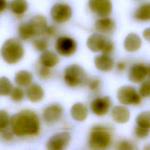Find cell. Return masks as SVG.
<instances>
[{"label": "cell", "instance_id": "cell-19", "mask_svg": "<svg viewBox=\"0 0 150 150\" xmlns=\"http://www.w3.org/2000/svg\"><path fill=\"white\" fill-rule=\"evenodd\" d=\"M96 67L102 71H108L113 66V60L107 54H100L94 58Z\"/></svg>", "mask_w": 150, "mask_h": 150}, {"label": "cell", "instance_id": "cell-10", "mask_svg": "<svg viewBox=\"0 0 150 150\" xmlns=\"http://www.w3.org/2000/svg\"><path fill=\"white\" fill-rule=\"evenodd\" d=\"M148 75V67L142 63H137L130 68L128 79L132 83H138L142 82Z\"/></svg>", "mask_w": 150, "mask_h": 150}, {"label": "cell", "instance_id": "cell-29", "mask_svg": "<svg viewBox=\"0 0 150 150\" xmlns=\"http://www.w3.org/2000/svg\"><path fill=\"white\" fill-rule=\"evenodd\" d=\"M10 121L8 112L4 110H0V131L6 129Z\"/></svg>", "mask_w": 150, "mask_h": 150}, {"label": "cell", "instance_id": "cell-18", "mask_svg": "<svg viewBox=\"0 0 150 150\" xmlns=\"http://www.w3.org/2000/svg\"><path fill=\"white\" fill-rule=\"evenodd\" d=\"M141 46V40L139 36L134 33L128 34L124 42V47L128 52H135L138 50Z\"/></svg>", "mask_w": 150, "mask_h": 150}, {"label": "cell", "instance_id": "cell-30", "mask_svg": "<svg viewBox=\"0 0 150 150\" xmlns=\"http://www.w3.org/2000/svg\"><path fill=\"white\" fill-rule=\"evenodd\" d=\"M139 93L143 97H150V80L143 81L139 86Z\"/></svg>", "mask_w": 150, "mask_h": 150}, {"label": "cell", "instance_id": "cell-6", "mask_svg": "<svg viewBox=\"0 0 150 150\" xmlns=\"http://www.w3.org/2000/svg\"><path fill=\"white\" fill-rule=\"evenodd\" d=\"M71 139L68 132H58L51 136L46 143V150H64L69 145Z\"/></svg>", "mask_w": 150, "mask_h": 150}, {"label": "cell", "instance_id": "cell-35", "mask_svg": "<svg viewBox=\"0 0 150 150\" xmlns=\"http://www.w3.org/2000/svg\"><path fill=\"white\" fill-rule=\"evenodd\" d=\"M100 84V81L97 78H92L87 81V86L89 89L91 91L98 90Z\"/></svg>", "mask_w": 150, "mask_h": 150}, {"label": "cell", "instance_id": "cell-4", "mask_svg": "<svg viewBox=\"0 0 150 150\" xmlns=\"http://www.w3.org/2000/svg\"><path fill=\"white\" fill-rule=\"evenodd\" d=\"M64 80L70 87H76L87 80L84 69L79 65L71 64L67 67L64 71Z\"/></svg>", "mask_w": 150, "mask_h": 150}, {"label": "cell", "instance_id": "cell-1", "mask_svg": "<svg viewBox=\"0 0 150 150\" xmlns=\"http://www.w3.org/2000/svg\"><path fill=\"white\" fill-rule=\"evenodd\" d=\"M12 131L17 136L35 135L40 129V123L37 115L30 110H23L11 118Z\"/></svg>", "mask_w": 150, "mask_h": 150}, {"label": "cell", "instance_id": "cell-8", "mask_svg": "<svg viewBox=\"0 0 150 150\" xmlns=\"http://www.w3.org/2000/svg\"><path fill=\"white\" fill-rule=\"evenodd\" d=\"M77 48L76 41L69 36H60L56 41L55 49L61 55L67 56L74 53Z\"/></svg>", "mask_w": 150, "mask_h": 150}, {"label": "cell", "instance_id": "cell-24", "mask_svg": "<svg viewBox=\"0 0 150 150\" xmlns=\"http://www.w3.org/2000/svg\"><path fill=\"white\" fill-rule=\"evenodd\" d=\"M10 9L16 15H22L25 13L28 8V3L26 1H12L10 3Z\"/></svg>", "mask_w": 150, "mask_h": 150}, {"label": "cell", "instance_id": "cell-21", "mask_svg": "<svg viewBox=\"0 0 150 150\" xmlns=\"http://www.w3.org/2000/svg\"><path fill=\"white\" fill-rule=\"evenodd\" d=\"M39 60L41 65L50 68L54 67L58 63L59 59L56 53L47 50L42 53L40 55Z\"/></svg>", "mask_w": 150, "mask_h": 150}, {"label": "cell", "instance_id": "cell-12", "mask_svg": "<svg viewBox=\"0 0 150 150\" xmlns=\"http://www.w3.org/2000/svg\"><path fill=\"white\" fill-rule=\"evenodd\" d=\"M62 112V107L59 104H50L44 109L42 114L43 119L47 123L56 122L61 117Z\"/></svg>", "mask_w": 150, "mask_h": 150}, {"label": "cell", "instance_id": "cell-3", "mask_svg": "<svg viewBox=\"0 0 150 150\" xmlns=\"http://www.w3.org/2000/svg\"><path fill=\"white\" fill-rule=\"evenodd\" d=\"M110 142L111 134L108 128L101 125L93 127L88 139V146L91 150L104 149Z\"/></svg>", "mask_w": 150, "mask_h": 150}, {"label": "cell", "instance_id": "cell-20", "mask_svg": "<svg viewBox=\"0 0 150 150\" xmlns=\"http://www.w3.org/2000/svg\"><path fill=\"white\" fill-rule=\"evenodd\" d=\"M87 108L81 103H75L70 109V114L72 118L78 121H84L87 117Z\"/></svg>", "mask_w": 150, "mask_h": 150}, {"label": "cell", "instance_id": "cell-23", "mask_svg": "<svg viewBox=\"0 0 150 150\" xmlns=\"http://www.w3.org/2000/svg\"><path fill=\"white\" fill-rule=\"evenodd\" d=\"M32 80V76L31 73L25 70L18 71L14 77V81L15 83L19 86L22 87L30 86Z\"/></svg>", "mask_w": 150, "mask_h": 150}, {"label": "cell", "instance_id": "cell-16", "mask_svg": "<svg viewBox=\"0 0 150 150\" xmlns=\"http://www.w3.org/2000/svg\"><path fill=\"white\" fill-rule=\"evenodd\" d=\"M96 29L100 32L109 34L112 33L115 29V25L113 20L107 17H103L98 19L95 23Z\"/></svg>", "mask_w": 150, "mask_h": 150}, {"label": "cell", "instance_id": "cell-34", "mask_svg": "<svg viewBox=\"0 0 150 150\" xmlns=\"http://www.w3.org/2000/svg\"><path fill=\"white\" fill-rule=\"evenodd\" d=\"M38 73L39 77L43 79L49 78L51 75V71L49 68L45 67L41 64H40V66L38 68Z\"/></svg>", "mask_w": 150, "mask_h": 150}, {"label": "cell", "instance_id": "cell-25", "mask_svg": "<svg viewBox=\"0 0 150 150\" xmlns=\"http://www.w3.org/2000/svg\"><path fill=\"white\" fill-rule=\"evenodd\" d=\"M137 125L150 130V111H146L139 113L136 118Z\"/></svg>", "mask_w": 150, "mask_h": 150}, {"label": "cell", "instance_id": "cell-11", "mask_svg": "<svg viewBox=\"0 0 150 150\" xmlns=\"http://www.w3.org/2000/svg\"><path fill=\"white\" fill-rule=\"evenodd\" d=\"M88 6L94 13L102 16L108 15L112 9V4L111 1L107 0L90 1Z\"/></svg>", "mask_w": 150, "mask_h": 150}, {"label": "cell", "instance_id": "cell-39", "mask_svg": "<svg viewBox=\"0 0 150 150\" xmlns=\"http://www.w3.org/2000/svg\"><path fill=\"white\" fill-rule=\"evenodd\" d=\"M45 32L48 35H53L55 33V29L53 26H47Z\"/></svg>", "mask_w": 150, "mask_h": 150}, {"label": "cell", "instance_id": "cell-17", "mask_svg": "<svg viewBox=\"0 0 150 150\" xmlns=\"http://www.w3.org/2000/svg\"><path fill=\"white\" fill-rule=\"evenodd\" d=\"M26 95L29 100L36 103L43 99L44 97V91L40 85L36 83H33L28 87Z\"/></svg>", "mask_w": 150, "mask_h": 150}, {"label": "cell", "instance_id": "cell-7", "mask_svg": "<svg viewBox=\"0 0 150 150\" xmlns=\"http://www.w3.org/2000/svg\"><path fill=\"white\" fill-rule=\"evenodd\" d=\"M50 15L53 21L62 23L68 21L71 16L70 6L64 3H56L50 9Z\"/></svg>", "mask_w": 150, "mask_h": 150}, {"label": "cell", "instance_id": "cell-38", "mask_svg": "<svg viewBox=\"0 0 150 150\" xmlns=\"http://www.w3.org/2000/svg\"><path fill=\"white\" fill-rule=\"evenodd\" d=\"M143 36L144 39L147 40L148 42H150V28H146L144 31H143Z\"/></svg>", "mask_w": 150, "mask_h": 150}, {"label": "cell", "instance_id": "cell-2", "mask_svg": "<svg viewBox=\"0 0 150 150\" xmlns=\"http://www.w3.org/2000/svg\"><path fill=\"white\" fill-rule=\"evenodd\" d=\"M24 53V49L21 43L17 39L10 38L2 45L1 54L4 60L9 64H13L19 61Z\"/></svg>", "mask_w": 150, "mask_h": 150}, {"label": "cell", "instance_id": "cell-32", "mask_svg": "<svg viewBox=\"0 0 150 150\" xmlns=\"http://www.w3.org/2000/svg\"><path fill=\"white\" fill-rule=\"evenodd\" d=\"M150 134V130L145 129L144 128L140 127L138 125H136L134 129V134L136 137L140 139L146 138L149 136Z\"/></svg>", "mask_w": 150, "mask_h": 150}, {"label": "cell", "instance_id": "cell-22", "mask_svg": "<svg viewBox=\"0 0 150 150\" xmlns=\"http://www.w3.org/2000/svg\"><path fill=\"white\" fill-rule=\"evenodd\" d=\"M134 17L139 21H150V2L139 5L134 12Z\"/></svg>", "mask_w": 150, "mask_h": 150}, {"label": "cell", "instance_id": "cell-14", "mask_svg": "<svg viewBox=\"0 0 150 150\" xmlns=\"http://www.w3.org/2000/svg\"><path fill=\"white\" fill-rule=\"evenodd\" d=\"M107 40L102 35L94 33L87 39V45L88 49L94 52L102 51Z\"/></svg>", "mask_w": 150, "mask_h": 150}, {"label": "cell", "instance_id": "cell-28", "mask_svg": "<svg viewBox=\"0 0 150 150\" xmlns=\"http://www.w3.org/2000/svg\"><path fill=\"white\" fill-rule=\"evenodd\" d=\"M136 148L135 144L127 139L120 141L115 145V150H135Z\"/></svg>", "mask_w": 150, "mask_h": 150}, {"label": "cell", "instance_id": "cell-43", "mask_svg": "<svg viewBox=\"0 0 150 150\" xmlns=\"http://www.w3.org/2000/svg\"><path fill=\"white\" fill-rule=\"evenodd\" d=\"M148 75L150 76V65H149V66L148 67Z\"/></svg>", "mask_w": 150, "mask_h": 150}, {"label": "cell", "instance_id": "cell-27", "mask_svg": "<svg viewBox=\"0 0 150 150\" xmlns=\"http://www.w3.org/2000/svg\"><path fill=\"white\" fill-rule=\"evenodd\" d=\"M19 37L22 40H28L33 36L28 23L21 24L18 29Z\"/></svg>", "mask_w": 150, "mask_h": 150}, {"label": "cell", "instance_id": "cell-26", "mask_svg": "<svg viewBox=\"0 0 150 150\" xmlns=\"http://www.w3.org/2000/svg\"><path fill=\"white\" fill-rule=\"evenodd\" d=\"M12 88V84L9 80L6 77L0 78V94L1 96H7L11 94Z\"/></svg>", "mask_w": 150, "mask_h": 150}, {"label": "cell", "instance_id": "cell-31", "mask_svg": "<svg viewBox=\"0 0 150 150\" xmlns=\"http://www.w3.org/2000/svg\"><path fill=\"white\" fill-rule=\"evenodd\" d=\"M24 96V92L23 90L19 87H15L13 88L11 92V97L15 101H19L22 100Z\"/></svg>", "mask_w": 150, "mask_h": 150}, {"label": "cell", "instance_id": "cell-13", "mask_svg": "<svg viewBox=\"0 0 150 150\" xmlns=\"http://www.w3.org/2000/svg\"><path fill=\"white\" fill-rule=\"evenodd\" d=\"M28 24L33 36L42 35L47 28L46 18L40 15L33 16Z\"/></svg>", "mask_w": 150, "mask_h": 150}, {"label": "cell", "instance_id": "cell-36", "mask_svg": "<svg viewBox=\"0 0 150 150\" xmlns=\"http://www.w3.org/2000/svg\"><path fill=\"white\" fill-rule=\"evenodd\" d=\"M1 137L3 140L5 141H11L13 137V132L7 129L0 131Z\"/></svg>", "mask_w": 150, "mask_h": 150}, {"label": "cell", "instance_id": "cell-5", "mask_svg": "<svg viewBox=\"0 0 150 150\" xmlns=\"http://www.w3.org/2000/svg\"><path fill=\"white\" fill-rule=\"evenodd\" d=\"M117 98L120 103L124 105H137L141 101L139 93L131 86H124L117 91Z\"/></svg>", "mask_w": 150, "mask_h": 150}, {"label": "cell", "instance_id": "cell-42", "mask_svg": "<svg viewBox=\"0 0 150 150\" xmlns=\"http://www.w3.org/2000/svg\"><path fill=\"white\" fill-rule=\"evenodd\" d=\"M143 150H150V142H148L144 145Z\"/></svg>", "mask_w": 150, "mask_h": 150}, {"label": "cell", "instance_id": "cell-40", "mask_svg": "<svg viewBox=\"0 0 150 150\" xmlns=\"http://www.w3.org/2000/svg\"><path fill=\"white\" fill-rule=\"evenodd\" d=\"M125 67V64H124V62H119L117 64V68L119 70H123Z\"/></svg>", "mask_w": 150, "mask_h": 150}, {"label": "cell", "instance_id": "cell-15", "mask_svg": "<svg viewBox=\"0 0 150 150\" xmlns=\"http://www.w3.org/2000/svg\"><path fill=\"white\" fill-rule=\"evenodd\" d=\"M129 110L125 106L117 105L113 107L111 111V117L117 123L124 124L129 119Z\"/></svg>", "mask_w": 150, "mask_h": 150}, {"label": "cell", "instance_id": "cell-41", "mask_svg": "<svg viewBox=\"0 0 150 150\" xmlns=\"http://www.w3.org/2000/svg\"><path fill=\"white\" fill-rule=\"evenodd\" d=\"M6 6V2L4 0H1L0 1V12H2Z\"/></svg>", "mask_w": 150, "mask_h": 150}, {"label": "cell", "instance_id": "cell-37", "mask_svg": "<svg viewBox=\"0 0 150 150\" xmlns=\"http://www.w3.org/2000/svg\"><path fill=\"white\" fill-rule=\"evenodd\" d=\"M114 50V44L112 41L110 40H107L104 46L103 49L102 50V52L104 54H108L112 52Z\"/></svg>", "mask_w": 150, "mask_h": 150}, {"label": "cell", "instance_id": "cell-9", "mask_svg": "<svg viewBox=\"0 0 150 150\" xmlns=\"http://www.w3.org/2000/svg\"><path fill=\"white\" fill-rule=\"evenodd\" d=\"M111 100L108 96L98 97L91 103L90 108L92 112L99 116L105 114L111 105Z\"/></svg>", "mask_w": 150, "mask_h": 150}, {"label": "cell", "instance_id": "cell-33", "mask_svg": "<svg viewBox=\"0 0 150 150\" xmlns=\"http://www.w3.org/2000/svg\"><path fill=\"white\" fill-rule=\"evenodd\" d=\"M33 45L36 50L44 51L47 47V42L45 39H38L33 41Z\"/></svg>", "mask_w": 150, "mask_h": 150}]
</instances>
